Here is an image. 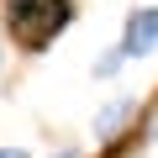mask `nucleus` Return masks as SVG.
I'll return each instance as SVG.
<instances>
[{
    "label": "nucleus",
    "instance_id": "obj_1",
    "mask_svg": "<svg viewBox=\"0 0 158 158\" xmlns=\"http://www.w3.org/2000/svg\"><path fill=\"white\" fill-rule=\"evenodd\" d=\"M79 21L74 0H6V32L21 53H48Z\"/></svg>",
    "mask_w": 158,
    "mask_h": 158
},
{
    "label": "nucleus",
    "instance_id": "obj_2",
    "mask_svg": "<svg viewBox=\"0 0 158 158\" xmlns=\"http://www.w3.org/2000/svg\"><path fill=\"white\" fill-rule=\"evenodd\" d=\"M137 116H142V100L137 95H116L95 111L90 132H95V148H111V142H137ZM142 148V142H137Z\"/></svg>",
    "mask_w": 158,
    "mask_h": 158
},
{
    "label": "nucleus",
    "instance_id": "obj_3",
    "mask_svg": "<svg viewBox=\"0 0 158 158\" xmlns=\"http://www.w3.org/2000/svg\"><path fill=\"white\" fill-rule=\"evenodd\" d=\"M121 58L137 63V58H153L158 53V6H132L127 21H121Z\"/></svg>",
    "mask_w": 158,
    "mask_h": 158
},
{
    "label": "nucleus",
    "instance_id": "obj_4",
    "mask_svg": "<svg viewBox=\"0 0 158 158\" xmlns=\"http://www.w3.org/2000/svg\"><path fill=\"white\" fill-rule=\"evenodd\" d=\"M127 69V58H121V48H106L95 63H90V74H95V85H111V79Z\"/></svg>",
    "mask_w": 158,
    "mask_h": 158
},
{
    "label": "nucleus",
    "instance_id": "obj_5",
    "mask_svg": "<svg viewBox=\"0 0 158 158\" xmlns=\"http://www.w3.org/2000/svg\"><path fill=\"white\" fill-rule=\"evenodd\" d=\"M0 158H32L27 148H0Z\"/></svg>",
    "mask_w": 158,
    "mask_h": 158
},
{
    "label": "nucleus",
    "instance_id": "obj_6",
    "mask_svg": "<svg viewBox=\"0 0 158 158\" xmlns=\"http://www.w3.org/2000/svg\"><path fill=\"white\" fill-rule=\"evenodd\" d=\"M58 158H79V148H63V153H58Z\"/></svg>",
    "mask_w": 158,
    "mask_h": 158
}]
</instances>
